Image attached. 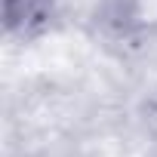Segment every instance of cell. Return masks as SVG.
Wrapping results in <instances>:
<instances>
[{
    "instance_id": "cell-1",
    "label": "cell",
    "mask_w": 157,
    "mask_h": 157,
    "mask_svg": "<svg viewBox=\"0 0 157 157\" xmlns=\"http://www.w3.org/2000/svg\"><path fill=\"white\" fill-rule=\"evenodd\" d=\"M49 16V0H3L6 31L13 34H34Z\"/></svg>"
}]
</instances>
